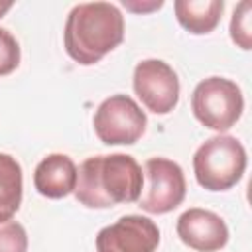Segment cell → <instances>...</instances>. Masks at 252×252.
I'll list each match as a JSON object with an SVG mask.
<instances>
[{
  "mask_svg": "<svg viewBox=\"0 0 252 252\" xmlns=\"http://www.w3.org/2000/svg\"><path fill=\"white\" fill-rule=\"evenodd\" d=\"M140 163L128 154L91 156L77 169L75 199L89 209H108L136 203L142 195Z\"/></svg>",
  "mask_w": 252,
  "mask_h": 252,
  "instance_id": "1",
  "label": "cell"
},
{
  "mask_svg": "<svg viewBox=\"0 0 252 252\" xmlns=\"http://www.w3.org/2000/svg\"><path fill=\"white\" fill-rule=\"evenodd\" d=\"M124 39V16L110 2H85L71 8L63 43L79 65H94Z\"/></svg>",
  "mask_w": 252,
  "mask_h": 252,
  "instance_id": "2",
  "label": "cell"
},
{
  "mask_svg": "<svg viewBox=\"0 0 252 252\" xmlns=\"http://www.w3.org/2000/svg\"><path fill=\"white\" fill-rule=\"evenodd\" d=\"M246 169V150L234 138L219 134L203 142L193 156L197 183L207 191H226L234 187Z\"/></svg>",
  "mask_w": 252,
  "mask_h": 252,
  "instance_id": "3",
  "label": "cell"
},
{
  "mask_svg": "<svg viewBox=\"0 0 252 252\" xmlns=\"http://www.w3.org/2000/svg\"><path fill=\"white\" fill-rule=\"evenodd\" d=\"M191 110L205 128L226 132L242 116L244 96L234 81L209 77L195 87L191 94Z\"/></svg>",
  "mask_w": 252,
  "mask_h": 252,
  "instance_id": "4",
  "label": "cell"
},
{
  "mask_svg": "<svg viewBox=\"0 0 252 252\" xmlns=\"http://www.w3.org/2000/svg\"><path fill=\"white\" fill-rule=\"evenodd\" d=\"M146 112L128 94H112L104 98L93 116L94 134L108 146L136 144L146 132Z\"/></svg>",
  "mask_w": 252,
  "mask_h": 252,
  "instance_id": "5",
  "label": "cell"
},
{
  "mask_svg": "<svg viewBox=\"0 0 252 252\" xmlns=\"http://www.w3.org/2000/svg\"><path fill=\"white\" fill-rule=\"evenodd\" d=\"M148 187L138 199V207L152 215H163L179 207L185 199L187 183L179 163L167 158H150L144 165Z\"/></svg>",
  "mask_w": 252,
  "mask_h": 252,
  "instance_id": "6",
  "label": "cell"
},
{
  "mask_svg": "<svg viewBox=\"0 0 252 252\" xmlns=\"http://www.w3.org/2000/svg\"><path fill=\"white\" fill-rule=\"evenodd\" d=\"M134 93L154 114H167L179 100V79L161 59H144L134 69Z\"/></svg>",
  "mask_w": 252,
  "mask_h": 252,
  "instance_id": "7",
  "label": "cell"
},
{
  "mask_svg": "<svg viewBox=\"0 0 252 252\" xmlns=\"http://www.w3.org/2000/svg\"><path fill=\"white\" fill-rule=\"evenodd\" d=\"M96 252H156L159 244L158 224L142 215L120 217L96 234Z\"/></svg>",
  "mask_w": 252,
  "mask_h": 252,
  "instance_id": "8",
  "label": "cell"
},
{
  "mask_svg": "<svg viewBox=\"0 0 252 252\" xmlns=\"http://www.w3.org/2000/svg\"><path fill=\"white\" fill-rule=\"evenodd\" d=\"M179 240L197 252H217L228 242L226 222L213 211L207 209H187L179 215L175 224Z\"/></svg>",
  "mask_w": 252,
  "mask_h": 252,
  "instance_id": "9",
  "label": "cell"
},
{
  "mask_svg": "<svg viewBox=\"0 0 252 252\" xmlns=\"http://www.w3.org/2000/svg\"><path fill=\"white\" fill-rule=\"evenodd\" d=\"M33 185L39 195L47 199H63L75 191L77 185V165L65 154H49L45 156L35 171Z\"/></svg>",
  "mask_w": 252,
  "mask_h": 252,
  "instance_id": "10",
  "label": "cell"
},
{
  "mask_svg": "<svg viewBox=\"0 0 252 252\" xmlns=\"http://www.w3.org/2000/svg\"><path fill=\"white\" fill-rule=\"evenodd\" d=\"M173 10H175L177 22L189 33L203 35V33H211L219 26L222 18L224 2L222 0H175Z\"/></svg>",
  "mask_w": 252,
  "mask_h": 252,
  "instance_id": "11",
  "label": "cell"
},
{
  "mask_svg": "<svg viewBox=\"0 0 252 252\" xmlns=\"http://www.w3.org/2000/svg\"><path fill=\"white\" fill-rule=\"evenodd\" d=\"M24 177L16 158L0 152V222L12 220L22 203Z\"/></svg>",
  "mask_w": 252,
  "mask_h": 252,
  "instance_id": "12",
  "label": "cell"
},
{
  "mask_svg": "<svg viewBox=\"0 0 252 252\" xmlns=\"http://www.w3.org/2000/svg\"><path fill=\"white\" fill-rule=\"evenodd\" d=\"M250 14H252V4L248 0H242L230 20V37L240 49H250L252 47V26H250Z\"/></svg>",
  "mask_w": 252,
  "mask_h": 252,
  "instance_id": "13",
  "label": "cell"
},
{
  "mask_svg": "<svg viewBox=\"0 0 252 252\" xmlns=\"http://www.w3.org/2000/svg\"><path fill=\"white\" fill-rule=\"evenodd\" d=\"M20 65V43L6 28H0V77L14 73Z\"/></svg>",
  "mask_w": 252,
  "mask_h": 252,
  "instance_id": "14",
  "label": "cell"
},
{
  "mask_svg": "<svg viewBox=\"0 0 252 252\" xmlns=\"http://www.w3.org/2000/svg\"><path fill=\"white\" fill-rule=\"evenodd\" d=\"M0 252H28V234L20 222H0Z\"/></svg>",
  "mask_w": 252,
  "mask_h": 252,
  "instance_id": "15",
  "label": "cell"
},
{
  "mask_svg": "<svg viewBox=\"0 0 252 252\" xmlns=\"http://www.w3.org/2000/svg\"><path fill=\"white\" fill-rule=\"evenodd\" d=\"M122 4H124V6L128 8V10H134V12H150V10H156V8H161V6H163V0H158V2H152V4H148V6H146V4H140V6H132V4H130V2H126V0H124Z\"/></svg>",
  "mask_w": 252,
  "mask_h": 252,
  "instance_id": "16",
  "label": "cell"
},
{
  "mask_svg": "<svg viewBox=\"0 0 252 252\" xmlns=\"http://www.w3.org/2000/svg\"><path fill=\"white\" fill-rule=\"evenodd\" d=\"M10 8H12V2H0V18H2Z\"/></svg>",
  "mask_w": 252,
  "mask_h": 252,
  "instance_id": "17",
  "label": "cell"
}]
</instances>
